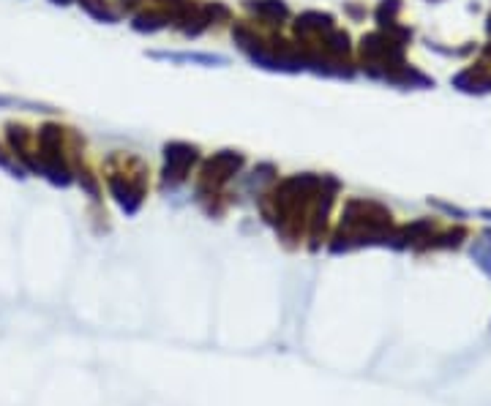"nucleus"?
Instances as JSON below:
<instances>
[{"label":"nucleus","instance_id":"0eeeda50","mask_svg":"<svg viewBox=\"0 0 491 406\" xmlns=\"http://www.w3.org/2000/svg\"><path fill=\"white\" fill-rule=\"evenodd\" d=\"M52 3H71V0H52Z\"/></svg>","mask_w":491,"mask_h":406},{"label":"nucleus","instance_id":"39448f33","mask_svg":"<svg viewBox=\"0 0 491 406\" xmlns=\"http://www.w3.org/2000/svg\"><path fill=\"white\" fill-rule=\"evenodd\" d=\"M249 6H251V11H257L267 19H284L287 17V6L281 0H251Z\"/></svg>","mask_w":491,"mask_h":406},{"label":"nucleus","instance_id":"7ed1b4c3","mask_svg":"<svg viewBox=\"0 0 491 406\" xmlns=\"http://www.w3.org/2000/svg\"><path fill=\"white\" fill-rule=\"evenodd\" d=\"M109 188H112L118 205H120L126 213H137V208H139V202H142V196H139L137 188H131L129 183H123L120 178H109Z\"/></svg>","mask_w":491,"mask_h":406},{"label":"nucleus","instance_id":"f03ea898","mask_svg":"<svg viewBox=\"0 0 491 406\" xmlns=\"http://www.w3.org/2000/svg\"><path fill=\"white\" fill-rule=\"evenodd\" d=\"M243 166V156L240 153H232V150H224L219 156H213L208 164H205V180H213V183H221L227 180L229 175H235L237 169Z\"/></svg>","mask_w":491,"mask_h":406},{"label":"nucleus","instance_id":"423d86ee","mask_svg":"<svg viewBox=\"0 0 491 406\" xmlns=\"http://www.w3.org/2000/svg\"><path fill=\"white\" fill-rule=\"evenodd\" d=\"M134 28L137 31H159V28H164V17H159V14H139L134 19Z\"/></svg>","mask_w":491,"mask_h":406},{"label":"nucleus","instance_id":"20e7f679","mask_svg":"<svg viewBox=\"0 0 491 406\" xmlns=\"http://www.w3.org/2000/svg\"><path fill=\"white\" fill-rule=\"evenodd\" d=\"M295 28H297V33H322L333 28V19L327 14H320V11H309V14H303L297 19Z\"/></svg>","mask_w":491,"mask_h":406},{"label":"nucleus","instance_id":"f257e3e1","mask_svg":"<svg viewBox=\"0 0 491 406\" xmlns=\"http://www.w3.org/2000/svg\"><path fill=\"white\" fill-rule=\"evenodd\" d=\"M164 158H166V169H164L166 180H169V178H172V180H183L186 172H189V166L194 164L196 148L183 145V142H172V145L164 148Z\"/></svg>","mask_w":491,"mask_h":406}]
</instances>
